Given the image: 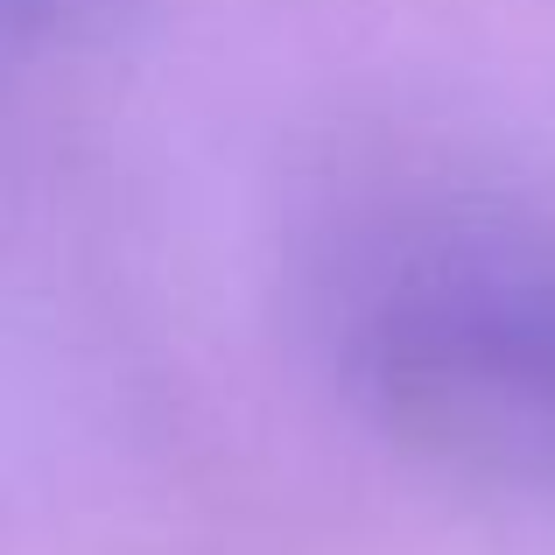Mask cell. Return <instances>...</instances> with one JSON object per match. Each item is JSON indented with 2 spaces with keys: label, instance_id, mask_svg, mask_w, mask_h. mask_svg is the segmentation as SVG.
Masks as SVG:
<instances>
[{
  "label": "cell",
  "instance_id": "1",
  "mask_svg": "<svg viewBox=\"0 0 555 555\" xmlns=\"http://www.w3.org/2000/svg\"><path fill=\"white\" fill-rule=\"evenodd\" d=\"M317 310L393 436L555 478V240L492 204L379 197L324 240Z\"/></svg>",
  "mask_w": 555,
  "mask_h": 555
},
{
  "label": "cell",
  "instance_id": "2",
  "mask_svg": "<svg viewBox=\"0 0 555 555\" xmlns=\"http://www.w3.org/2000/svg\"><path fill=\"white\" fill-rule=\"evenodd\" d=\"M0 8H14V0H0Z\"/></svg>",
  "mask_w": 555,
  "mask_h": 555
}]
</instances>
